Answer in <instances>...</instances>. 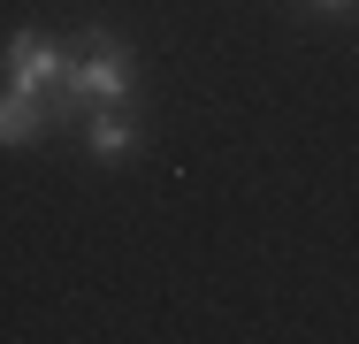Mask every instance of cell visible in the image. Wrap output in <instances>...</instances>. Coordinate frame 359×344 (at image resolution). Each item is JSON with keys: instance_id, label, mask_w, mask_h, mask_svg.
<instances>
[{"instance_id": "obj_1", "label": "cell", "mask_w": 359, "mask_h": 344, "mask_svg": "<svg viewBox=\"0 0 359 344\" xmlns=\"http://www.w3.org/2000/svg\"><path fill=\"white\" fill-rule=\"evenodd\" d=\"M69 69H62V92L76 107H123L130 84H138V54L107 31V23H76V39L62 46Z\"/></svg>"}, {"instance_id": "obj_2", "label": "cell", "mask_w": 359, "mask_h": 344, "mask_svg": "<svg viewBox=\"0 0 359 344\" xmlns=\"http://www.w3.org/2000/svg\"><path fill=\"white\" fill-rule=\"evenodd\" d=\"M62 69H69V54H62V39H46L39 23H23V31L8 39V84H15V92H31V100H46L54 131H69V123H84V107H76L69 92H62Z\"/></svg>"}, {"instance_id": "obj_3", "label": "cell", "mask_w": 359, "mask_h": 344, "mask_svg": "<svg viewBox=\"0 0 359 344\" xmlns=\"http://www.w3.org/2000/svg\"><path fill=\"white\" fill-rule=\"evenodd\" d=\"M46 131H54V115H46V100H31V92H15V84H0V145H8V153H23V145H39Z\"/></svg>"}, {"instance_id": "obj_4", "label": "cell", "mask_w": 359, "mask_h": 344, "mask_svg": "<svg viewBox=\"0 0 359 344\" xmlns=\"http://www.w3.org/2000/svg\"><path fill=\"white\" fill-rule=\"evenodd\" d=\"M84 145H92V161H100V168L138 161V123H130L123 107H92V115H84Z\"/></svg>"}, {"instance_id": "obj_5", "label": "cell", "mask_w": 359, "mask_h": 344, "mask_svg": "<svg viewBox=\"0 0 359 344\" xmlns=\"http://www.w3.org/2000/svg\"><path fill=\"white\" fill-rule=\"evenodd\" d=\"M313 8H352V0H313Z\"/></svg>"}]
</instances>
